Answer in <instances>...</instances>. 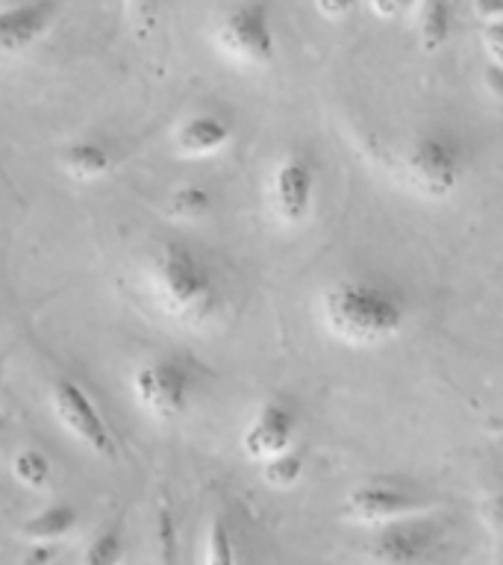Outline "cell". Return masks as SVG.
<instances>
[{
  "label": "cell",
  "mask_w": 503,
  "mask_h": 565,
  "mask_svg": "<svg viewBox=\"0 0 503 565\" xmlns=\"http://www.w3.org/2000/svg\"><path fill=\"white\" fill-rule=\"evenodd\" d=\"M145 286L153 307L171 324L185 330L212 327L227 307V286L218 265L189 242H162L150 256Z\"/></svg>",
  "instance_id": "1"
},
{
  "label": "cell",
  "mask_w": 503,
  "mask_h": 565,
  "mask_svg": "<svg viewBox=\"0 0 503 565\" xmlns=\"http://www.w3.org/2000/svg\"><path fill=\"white\" fill-rule=\"evenodd\" d=\"M318 318L330 339L347 348H379L404 333L409 300L395 282L353 274L330 282L318 300Z\"/></svg>",
  "instance_id": "2"
},
{
  "label": "cell",
  "mask_w": 503,
  "mask_h": 565,
  "mask_svg": "<svg viewBox=\"0 0 503 565\" xmlns=\"http://www.w3.org/2000/svg\"><path fill=\"white\" fill-rule=\"evenodd\" d=\"M194 386H197V371L192 360L176 353L150 356L136 365L130 377L132 401L139 404L141 413L159 424L180 422L189 413Z\"/></svg>",
  "instance_id": "3"
},
{
  "label": "cell",
  "mask_w": 503,
  "mask_h": 565,
  "mask_svg": "<svg viewBox=\"0 0 503 565\" xmlns=\"http://www.w3.org/2000/svg\"><path fill=\"white\" fill-rule=\"evenodd\" d=\"M404 174L415 194L427 201H448L465 177V148L453 132H421L406 150Z\"/></svg>",
  "instance_id": "4"
},
{
  "label": "cell",
  "mask_w": 503,
  "mask_h": 565,
  "mask_svg": "<svg viewBox=\"0 0 503 565\" xmlns=\"http://www.w3.org/2000/svg\"><path fill=\"white\" fill-rule=\"evenodd\" d=\"M215 47L245 68H268L277 56V33L268 0H238L215 24Z\"/></svg>",
  "instance_id": "5"
},
{
  "label": "cell",
  "mask_w": 503,
  "mask_h": 565,
  "mask_svg": "<svg viewBox=\"0 0 503 565\" xmlns=\"http://www.w3.org/2000/svg\"><path fill=\"white\" fill-rule=\"evenodd\" d=\"M268 210L282 227H300L307 224L318 198V168L315 162L300 153L289 150L274 162L268 174Z\"/></svg>",
  "instance_id": "6"
},
{
  "label": "cell",
  "mask_w": 503,
  "mask_h": 565,
  "mask_svg": "<svg viewBox=\"0 0 503 565\" xmlns=\"http://www.w3.org/2000/svg\"><path fill=\"white\" fill-rule=\"evenodd\" d=\"M51 409L62 430L68 433L74 441H79L83 448L92 450L95 457H118V441H115L109 424H106L104 415L97 413L95 401L79 383L68 377L56 380L51 388Z\"/></svg>",
  "instance_id": "7"
},
{
  "label": "cell",
  "mask_w": 503,
  "mask_h": 565,
  "mask_svg": "<svg viewBox=\"0 0 503 565\" xmlns=\"http://www.w3.org/2000/svg\"><path fill=\"white\" fill-rule=\"evenodd\" d=\"M439 542V524L421 512L377 527V536L371 542V556L377 565H421Z\"/></svg>",
  "instance_id": "8"
},
{
  "label": "cell",
  "mask_w": 503,
  "mask_h": 565,
  "mask_svg": "<svg viewBox=\"0 0 503 565\" xmlns=\"http://www.w3.org/2000/svg\"><path fill=\"white\" fill-rule=\"evenodd\" d=\"M300 415L289 397H268L254 418L245 424L242 433V450L247 459L263 462L268 457H277L282 450L295 448L298 441Z\"/></svg>",
  "instance_id": "9"
},
{
  "label": "cell",
  "mask_w": 503,
  "mask_h": 565,
  "mask_svg": "<svg viewBox=\"0 0 503 565\" xmlns=\"http://www.w3.org/2000/svg\"><path fill=\"white\" fill-rule=\"evenodd\" d=\"M427 510H430V503L421 501L418 494H409L386 483H368L353 489L344 498L342 507L344 519L353 521V524H362V527H383V524L409 519V515H421Z\"/></svg>",
  "instance_id": "10"
},
{
  "label": "cell",
  "mask_w": 503,
  "mask_h": 565,
  "mask_svg": "<svg viewBox=\"0 0 503 565\" xmlns=\"http://www.w3.org/2000/svg\"><path fill=\"white\" fill-rule=\"evenodd\" d=\"M60 18V0H24L0 9V56H24L51 33Z\"/></svg>",
  "instance_id": "11"
},
{
  "label": "cell",
  "mask_w": 503,
  "mask_h": 565,
  "mask_svg": "<svg viewBox=\"0 0 503 565\" xmlns=\"http://www.w3.org/2000/svg\"><path fill=\"white\" fill-rule=\"evenodd\" d=\"M233 141V124L224 115L197 113L174 127V148L185 159H210Z\"/></svg>",
  "instance_id": "12"
},
{
  "label": "cell",
  "mask_w": 503,
  "mask_h": 565,
  "mask_svg": "<svg viewBox=\"0 0 503 565\" xmlns=\"http://www.w3.org/2000/svg\"><path fill=\"white\" fill-rule=\"evenodd\" d=\"M60 168L74 183H97V180L109 177V171L115 168V157L104 141L77 139L60 150Z\"/></svg>",
  "instance_id": "13"
},
{
  "label": "cell",
  "mask_w": 503,
  "mask_h": 565,
  "mask_svg": "<svg viewBox=\"0 0 503 565\" xmlns=\"http://www.w3.org/2000/svg\"><path fill=\"white\" fill-rule=\"evenodd\" d=\"M415 35L424 53L441 51L453 33V9L450 0H418L415 3Z\"/></svg>",
  "instance_id": "14"
},
{
  "label": "cell",
  "mask_w": 503,
  "mask_h": 565,
  "mask_svg": "<svg viewBox=\"0 0 503 565\" xmlns=\"http://www.w3.org/2000/svg\"><path fill=\"white\" fill-rule=\"evenodd\" d=\"M77 521V507H71V503H53V507L35 512L33 519H26L21 524V539H24L26 545H33V542L56 545V542H62V539L74 533Z\"/></svg>",
  "instance_id": "15"
},
{
  "label": "cell",
  "mask_w": 503,
  "mask_h": 565,
  "mask_svg": "<svg viewBox=\"0 0 503 565\" xmlns=\"http://www.w3.org/2000/svg\"><path fill=\"white\" fill-rule=\"evenodd\" d=\"M259 466H263V483L268 489H274V492H289L291 486L303 477V454L298 448H289L277 454V457L263 459Z\"/></svg>",
  "instance_id": "16"
},
{
  "label": "cell",
  "mask_w": 503,
  "mask_h": 565,
  "mask_svg": "<svg viewBox=\"0 0 503 565\" xmlns=\"http://www.w3.org/2000/svg\"><path fill=\"white\" fill-rule=\"evenodd\" d=\"M12 477H15L24 489H30V492H42V489L51 486L53 468L42 450L24 448L12 457Z\"/></svg>",
  "instance_id": "17"
},
{
  "label": "cell",
  "mask_w": 503,
  "mask_h": 565,
  "mask_svg": "<svg viewBox=\"0 0 503 565\" xmlns=\"http://www.w3.org/2000/svg\"><path fill=\"white\" fill-rule=\"evenodd\" d=\"M124 554H127V545H124L121 527H106L100 533L88 539L86 547H83V556H79V565H121Z\"/></svg>",
  "instance_id": "18"
},
{
  "label": "cell",
  "mask_w": 503,
  "mask_h": 565,
  "mask_svg": "<svg viewBox=\"0 0 503 565\" xmlns=\"http://www.w3.org/2000/svg\"><path fill=\"white\" fill-rule=\"evenodd\" d=\"M162 3L165 0H124V18H127V26H130V33L139 42L157 33L159 18H162Z\"/></svg>",
  "instance_id": "19"
},
{
  "label": "cell",
  "mask_w": 503,
  "mask_h": 565,
  "mask_svg": "<svg viewBox=\"0 0 503 565\" xmlns=\"http://www.w3.org/2000/svg\"><path fill=\"white\" fill-rule=\"evenodd\" d=\"M171 215L176 218H201L212 210V194L203 185H180L171 192Z\"/></svg>",
  "instance_id": "20"
},
{
  "label": "cell",
  "mask_w": 503,
  "mask_h": 565,
  "mask_svg": "<svg viewBox=\"0 0 503 565\" xmlns=\"http://www.w3.org/2000/svg\"><path fill=\"white\" fill-rule=\"evenodd\" d=\"M203 565H236V551H233V539H229V530L224 524V519L210 521Z\"/></svg>",
  "instance_id": "21"
},
{
  "label": "cell",
  "mask_w": 503,
  "mask_h": 565,
  "mask_svg": "<svg viewBox=\"0 0 503 565\" xmlns=\"http://www.w3.org/2000/svg\"><path fill=\"white\" fill-rule=\"evenodd\" d=\"M365 3L379 21H397V18L409 15L418 0H365Z\"/></svg>",
  "instance_id": "22"
},
{
  "label": "cell",
  "mask_w": 503,
  "mask_h": 565,
  "mask_svg": "<svg viewBox=\"0 0 503 565\" xmlns=\"http://www.w3.org/2000/svg\"><path fill=\"white\" fill-rule=\"evenodd\" d=\"M356 7H360V0H315L318 15L327 21H344Z\"/></svg>",
  "instance_id": "23"
},
{
  "label": "cell",
  "mask_w": 503,
  "mask_h": 565,
  "mask_svg": "<svg viewBox=\"0 0 503 565\" xmlns=\"http://www.w3.org/2000/svg\"><path fill=\"white\" fill-rule=\"evenodd\" d=\"M474 15L480 26H503V0H474Z\"/></svg>",
  "instance_id": "24"
},
{
  "label": "cell",
  "mask_w": 503,
  "mask_h": 565,
  "mask_svg": "<svg viewBox=\"0 0 503 565\" xmlns=\"http://www.w3.org/2000/svg\"><path fill=\"white\" fill-rule=\"evenodd\" d=\"M60 556V547L56 545H42V542H33L26 545V554L21 556V565H53Z\"/></svg>",
  "instance_id": "25"
}]
</instances>
